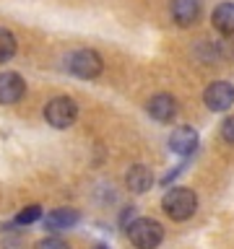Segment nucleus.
Masks as SVG:
<instances>
[{
  "instance_id": "f03ea898",
  "label": "nucleus",
  "mask_w": 234,
  "mask_h": 249,
  "mask_svg": "<svg viewBox=\"0 0 234 249\" xmlns=\"http://www.w3.org/2000/svg\"><path fill=\"white\" fill-rule=\"evenodd\" d=\"M125 233H128L130 244L138 249H156L164 241V226L154 218H136L125 229Z\"/></svg>"
},
{
  "instance_id": "6ab92c4d",
  "label": "nucleus",
  "mask_w": 234,
  "mask_h": 249,
  "mask_svg": "<svg viewBox=\"0 0 234 249\" xmlns=\"http://www.w3.org/2000/svg\"><path fill=\"white\" fill-rule=\"evenodd\" d=\"M232 57H234V50H232Z\"/></svg>"
},
{
  "instance_id": "9d476101",
  "label": "nucleus",
  "mask_w": 234,
  "mask_h": 249,
  "mask_svg": "<svg viewBox=\"0 0 234 249\" xmlns=\"http://www.w3.org/2000/svg\"><path fill=\"white\" fill-rule=\"evenodd\" d=\"M78 223V210L73 208H55L44 215V229L58 233V231H68Z\"/></svg>"
},
{
  "instance_id": "0eeeda50",
  "label": "nucleus",
  "mask_w": 234,
  "mask_h": 249,
  "mask_svg": "<svg viewBox=\"0 0 234 249\" xmlns=\"http://www.w3.org/2000/svg\"><path fill=\"white\" fill-rule=\"evenodd\" d=\"M177 109H179L177 99L169 96V93H156V96H151L146 104L148 117H154L156 122H172L177 117Z\"/></svg>"
},
{
  "instance_id": "f257e3e1",
  "label": "nucleus",
  "mask_w": 234,
  "mask_h": 249,
  "mask_svg": "<svg viewBox=\"0 0 234 249\" xmlns=\"http://www.w3.org/2000/svg\"><path fill=\"white\" fill-rule=\"evenodd\" d=\"M161 210L172 221H187L198 210V195L187 190V187H172L161 197Z\"/></svg>"
},
{
  "instance_id": "1a4fd4ad",
  "label": "nucleus",
  "mask_w": 234,
  "mask_h": 249,
  "mask_svg": "<svg viewBox=\"0 0 234 249\" xmlns=\"http://www.w3.org/2000/svg\"><path fill=\"white\" fill-rule=\"evenodd\" d=\"M195 148H198V132H195L193 127H187V124L177 127V130L169 135V151H172V153H177V156H190Z\"/></svg>"
},
{
  "instance_id": "20e7f679",
  "label": "nucleus",
  "mask_w": 234,
  "mask_h": 249,
  "mask_svg": "<svg viewBox=\"0 0 234 249\" xmlns=\"http://www.w3.org/2000/svg\"><path fill=\"white\" fill-rule=\"evenodd\" d=\"M78 117V104L70 96H55L44 107V120L55 130H68Z\"/></svg>"
},
{
  "instance_id": "ddd939ff",
  "label": "nucleus",
  "mask_w": 234,
  "mask_h": 249,
  "mask_svg": "<svg viewBox=\"0 0 234 249\" xmlns=\"http://www.w3.org/2000/svg\"><path fill=\"white\" fill-rule=\"evenodd\" d=\"M16 50H19V42H16L13 31H8L5 26H0V65H5L8 60H13Z\"/></svg>"
},
{
  "instance_id": "39448f33",
  "label": "nucleus",
  "mask_w": 234,
  "mask_h": 249,
  "mask_svg": "<svg viewBox=\"0 0 234 249\" xmlns=\"http://www.w3.org/2000/svg\"><path fill=\"white\" fill-rule=\"evenodd\" d=\"M203 104H206L211 112H226L234 104V86L226 81H214L203 91Z\"/></svg>"
},
{
  "instance_id": "4468645a",
  "label": "nucleus",
  "mask_w": 234,
  "mask_h": 249,
  "mask_svg": "<svg viewBox=\"0 0 234 249\" xmlns=\"http://www.w3.org/2000/svg\"><path fill=\"white\" fill-rule=\"evenodd\" d=\"M39 218H42V208H39V205H26L19 215H16L13 223L16 226H31V223H37Z\"/></svg>"
},
{
  "instance_id": "2eb2a0df",
  "label": "nucleus",
  "mask_w": 234,
  "mask_h": 249,
  "mask_svg": "<svg viewBox=\"0 0 234 249\" xmlns=\"http://www.w3.org/2000/svg\"><path fill=\"white\" fill-rule=\"evenodd\" d=\"M34 249H70V244L65 239H60V236H47L42 241H37Z\"/></svg>"
},
{
  "instance_id": "9b49d317",
  "label": "nucleus",
  "mask_w": 234,
  "mask_h": 249,
  "mask_svg": "<svg viewBox=\"0 0 234 249\" xmlns=\"http://www.w3.org/2000/svg\"><path fill=\"white\" fill-rule=\"evenodd\" d=\"M125 184H128V190L136 192V195L148 192V190H151V184H154L151 169L143 166V163H136V166H130L128 174H125Z\"/></svg>"
},
{
  "instance_id": "a211bd4d",
  "label": "nucleus",
  "mask_w": 234,
  "mask_h": 249,
  "mask_svg": "<svg viewBox=\"0 0 234 249\" xmlns=\"http://www.w3.org/2000/svg\"><path fill=\"white\" fill-rule=\"evenodd\" d=\"M94 249H109L107 244H97V247H94Z\"/></svg>"
},
{
  "instance_id": "dca6fc26",
  "label": "nucleus",
  "mask_w": 234,
  "mask_h": 249,
  "mask_svg": "<svg viewBox=\"0 0 234 249\" xmlns=\"http://www.w3.org/2000/svg\"><path fill=\"white\" fill-rule=\"evenodd\" d=\"M221 138H224L229 145H234V114L226 117V120L221 122Z\"/></svg>"
},
{
  "instance_id": "f8f14e48",
  "label": "nucleus",
  "mask_w": 234,
  "mask_h": 249,
  "mask_svg": "<svg viewBox=\"0 0 234 249\" xmlns=\"http://www.w3.org/2000/svg\"><path fill=\"white\" fill-rule=\"evenodd\" d=\"M211 23L218 34L224 36H234V3H221L216 5L214 16H211Z\"/></svg>"
},
{
  "instance_id": "7ed1b4c3",
  "label": "nucleus",
  "mask_w": 234,
  "mask_h": 249,
  "mask_svg": "<svg viewBox=\"0 0 234 249\" xmlns=\"http://www.w3.org/2000/svg\"><path fill=\"white\" fill-rule=\"evenodd\" d=\"M68 70L81 81H91V78L101 75L104 70V60L97 50H89V47H81V50L68 54Z\"/></svg>"
},
{
  "instance_id": "f3484780",
  "label": "nucleus",
  "mask_w": 234,
  "mask_h": 249,
  "mask_svg": "<svg viewBox=\"0 0 234 249\" xmlns=\"http://www.w3.org/2000/svg\"><path fill=\"white\" fill-rule=\"evenodd\" d=\"M133 215H136V208H125V210H122V218H120L122 229H128V226L133 223Z\"/></svg>"
},
{
  "instance_id": "6e6552de",
  "label": "nucleus",
  "mask_w": 234,
  "mask_h": 249,
  "mask_svg": "<svg viewBox=\"0 0 234 249\" xmlns=\"http://www.w3.org/2000/svg\"><path fill=\"white\" fill-rule=\"evenodd\" d=\"M169 11H172V21L179 29H187L200 18V0H172Z\"/></svg>"
},
{
  "instance_id": "423d86ee",
  "label": "nucleus",
  "mask_w": 234,
  "mask_h": 249,
  "mask_svg": "<svg viewBox=\"0 0 234 249\" xmlns=\"http://www.w3.org/2000/svg\"><path fill=\"white\" fill-rule=\"evenodd\" d=\"M26 93V81L13 73V70H3L0 73V104L3 107H11V104H19Z\"/></svg>"
}]
</instances>
